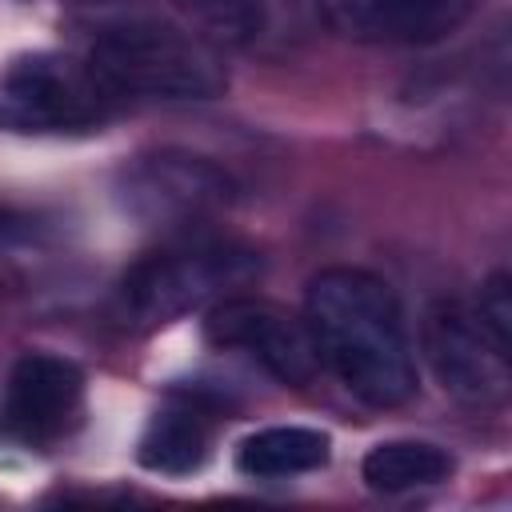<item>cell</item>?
Returning <instances> with one entry per match:
<instances>
[{"instance_id": "7c38bea8", "label": "cell", "mask_w": 512, "mask_h": 512, "mask_svg": "<svg viewBox=\"0 0 512 512\" xmlns=\"http://www.w3.org/2000/svg\"><path fill=\"white\" fill-rule=\"evenodd\" d=\"M136 456L148 472L188 476L208 456V424L192 408H164L148 420Z\"/></svg>"}, {"instance_id": "6da1fadb", "label": "cell", "mask_w": 512, "mask_h": 512, "mask_svg": "<svg viewBox=\"0 0 512 512\" xmlns=\"http://www.w3.org/2000/svg\"><path fill=\"white\" fill-rule=\"evenodd\" d=\"M304 328L328 368L360 404L400 408L416 396V356L396 292L364 268H324L304 292Z\"/></svg>"}, {"instance_id": "9c48e42d", "label": "cell", "mask_w": 512, "mask_h": 512, "mask_svg": "<svg viewBox=\"0 0 512 512\" xmlns=\"http://www.w3.org/2000/svg\"><path fill=\"white\" fill-rule=\"evenodd\" d=\"M84 392V376L72 360L52 352H24L8 376V416L28 436H52L68 424Z\"/></svg>"}, {"instance_id": "8fae6325", "label": "cell", "mask_w": 512, "mask_h": 512, "mask_svg": "<svg viewBox=\"0 0 512 512\" xmlns=\"http://www.w3.org/2000/svg\"><path fill=\"white\" fill-rule=\"evenodd\" d=\"M360 476L372 492L432 488L452 476V456L428 440H384L360 460Z\"/></svg>"}, {"instance_id": "5b68a950", "label": "cell", "mask_w": 512, "mask_h": 512, "mask_svg": "<svg viewBox=\"0 0 512 512\" xmlns=\"http://www.w3.org/2000/svg\"><path fill=\"white\" fill-rule=\"evenodd\" d=\"M236 200V180L192 152L136 156L120 172V204L148 228H184L224 212Z\"/></svg>"}, {"instance_id": "3957f363", "label": "cell", "mask_w": 512, "mask_h": 512, "mask_svg": "<svg viewBox=\"0 0 512 512\" xmlns=\"http://www.w3.org/2000/svg\"><path fill=\"white\" fill-rule=\"evenodd\" d=\"M260 276V252L208 240V244H180L144 256L120 280V308L136 324H168L204 304L232 296L236 288Z\"/></svg>"}, {"instance_id": "8992f818", "label": "cell", "mask_w": 512, "mask_h": 512, "mask_svg": "<svg viewBox=\"0 0 512 512\" xmlns=\"http://www.w3.org/2000/svg\"><path fill=\"white\" fill-rule=\"evenodd\" d=\"M424 360L440 388L468 408H500L508 400L512 368L508 352L484 332L476 312L456 300H440L424 316Z\"/></svg>"}, {"instance_id": "30bf717a", "label": "cell", "mask_w": 512, "mask_h": 512, "mask_svg": "<svg viewBox=\"0 0 512 512\" xmlns=\"http://www.w3.org/2000/svg\"><path fill=\"white\" fill-rule=\"evenodd\" d=\"M328 456H332L328 432L304 428V424H276V428H260L240 440L236 468L252 480H284V476L324 468Z\"/></svg>"}, {"instance_id": "52a82bcc", "label": "cell", "mask_w": 512, "mask_h": 512, "mask_svg": "<svg viewBox=\"0 0 512 512\" xmlns=\"http://www.w3.org/2000/svg\"><path fill=\"white\" fill-rule=\"evenodd\" d=\"M204 336L212 348L244 352L272 380H280L288 388H308L320 372V356L312 348L304 320L288 316L272 300L236 296V292L216 300L204 316Z\"/></svg>"}, {"instance_id": "4fadbf2b", "label": "cell", "mask_w": 512, "mask_h": 512, "mask_svg": "<svg viewBox=\"0 0 512 512\" xmlns=\"http://www.w3.org/2000/svg\"><path fill=\"white\" fill-rule=\"evenodd\" d=\"M472 312L484 324V332L512 356V280H508V272H492L484 280Z\"/></svg>"}, {"instance_id": "7a4b0ae2", "label": "cell", "mask_w": 512, "mask_h": 512, "mask_svg": "<svg viewBox=\"0 0 512 512\" xmlns=\"http://www.w3.org/2000/svg\"><path fill=\"white\" fill-rule=\"evenodd\" d=\"M88 68L108 96L136 100H216L228 88V68L208 40L164 20H120L100 28Z\"/></svg>"}, {"instance_id": "ba28073f", "label": "cell", "mask_w": 512, "mask_h": 512, "mask_svg": "<svg viewBox=\"0 0 512 512\" xmlns=\"http://www.w3.org/2000/svg\"><path fill=\"white\" fill-rule=\"evenodd\" d=\"M476 0H320L324 20L368 44H432L472 16Z\"/></svg>"}, {"instance_id": "277c9868", "label": "cell", "mask_w": 512, "mask_h": 512, "mask_svg": "<svg viewBox=\"0 0 512 512\" xmlns=\"http://www.w3.org/2000/svg\"><path fill=\"white\" fill-rule=\"evenodd\" d=\"M108 92L88 64L56 52L20 56L0 76V124L16 132H84L108 112Z\"/></svg>"}]
</instances>
